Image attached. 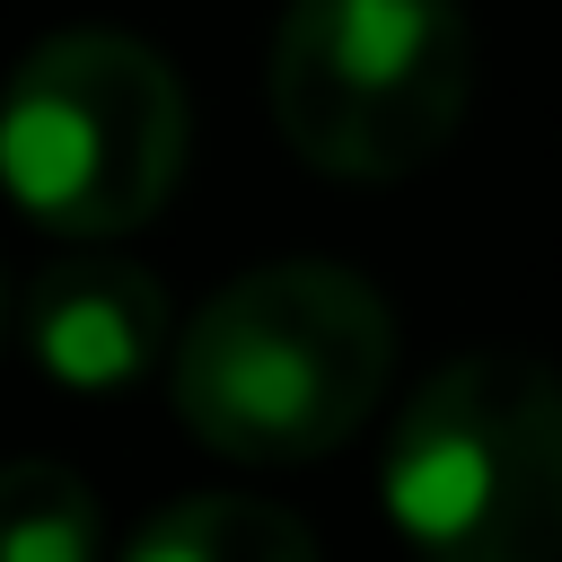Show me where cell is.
<instances>
[{
	"label": "cell",
	"instance_id": "6da1fadb",
	"mask_svg": "<svg viewBox=\"0 0 562 562\" xmlns=\"http://www.w3.org/2000/svg\"><path fill=\"white\" fill-rule=\"evenodd\" d=\"M395 316L342 263H255L176 342V422L228 465L334 457L386 395Z\"/></svg>",
	"mask_w": 562,
	"mask_h": 562
},
{
	"label": "cell",
	"instance_id": "7a4b0ae2",
	"mask_svg": "<svg viewBox=\"0 0 562 562\" xmlns=\"http://www.w3.org/2000/svg\"><path fill=\"white\" fill-rule=\"evenodd\" d=\"M386 518L422 562H562V369L457 351L386 430Z\"/></svg>",
	"mask_w": 562,
	"mask_h": 562
},
{
	"label": "cell",
	"instance_id": "3957f363",
	"mask_svg": "<svg viewBox=\"0 0 562 562\" xmlns=\"http://www.w3.org/2000/svg\"><path fill=\"white\" fill-rule=\"evenodd\" d=\"M184 79L114 26L44 35L0 88V193L53 237H123L184 176Z\"/></svg>",
	"mask_w": 562,
	"mask_h": 562
},
{
	"label": "cell",
	"instance_id": "277c9868",
	"mask_svg": "<svg viewBox=\"0 0 562 562\" xmlns=\"http://www.w3.org/2000/svg\"><path fill=\"white\" fill-rule=\"evenodd\" d=\"M474 97V26L457 0H290L272 26V123L342 184L430 167Z\"/></svg>",
	"mask_w": 562,
	"mask_h": 562
},
{
	"label": "cell",
	"instance_id": "5b68a950",
	"mask_svg": "<svg viewBox=\"0 0 562 562\" xmlns=\"http://www.w3.org/2000/svg\"><path fill=\"white\" fill-rule=\"evenodd\" d=\"M26 351L70 395H114L167 351V290L140 263L70 255L26 281Z\"/></svg>",
	"mask_w": 562,
	"mask_h": 562
},
{
	"label": "cell",
	"instance_id": "8992f818",
	"mask_svg": "<svg viewBox=\"0 0 562 562\" xmlns=\"http://www.w3.org/2000/svg\"><path fill=\"white\" fill-rule=\"evenodd\" d=\"M123 562H316V536L281 501H255V492H184V501H167L123 544Z\"/></svg>",
	"mask_w": 562,
	"mask_h": 562
},
{
	"label": "cell",
	"instance_id": "52a82bcc",
	"mask_svg": "<svg viewBox=\"0 0 562 562\" xmlns=\"http://www.w3.org/2000/svg\"><path fill=\"white\" fill-rule=\"evenodd\" d=\"M97 544H105V518L70 465L53 457L0 465V562H97Z\"/></svg>",
	"mask_w": 562,
	"mask_h": 562
},
{
	"label": "cell",
	"instance_id": "ba28073f",
	"mask_svg": "<svg viewBox=\"0 0 562 562\" xmlns=\"http://www.w3.org/2000/svg\"><path fill=\"white\" fill-rule=\"evenodd\" d=\"M0 334H9V272H0Z\"/></svg>",
	"mask_w": 562,
	"mask_h": 562
}]
</instances>
